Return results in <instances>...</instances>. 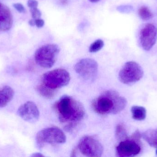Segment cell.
Segmentation results:
<instances>
[{
    "instance_id": "obj_19",
    "label": "cell",
    "mask_w": 157,
    "mask_h": 157,
    "mask_svg": "<svg viewBox=\"0 0 157 157\" xmlns=\"http://www.w3.org/2000/svg\"><path fill=\"white\" fill-rule=\"evenodd\" d=\"M104 46V42L101 39L95 41L90 46L89 51L90 53H96L100 50Z\"/></svg>"
},
{
    "instance_id": "obj_25",
    "label": "cell",
    "mask_w": 157,
    "mask_h": 157,
    "mask_svg": "<svg viewBox=\"0 0 157 157\" xmlns=\"http://www.w3.org/2000/svg\"><path fill=\"white\" fill-rule=\"evenodd\" d=\"M31 157H43L44 156L43 155H42V154H40V153H34V154H32V155L31 156Z\"/></svg>"
},
{
    "instance_id": "obj_28",
    "label": "cell",
    "mask_w": 157,
    "mask_h": 157,
    "mask_svg": "<svg viewBox=\"0 0 157 157\" xmlns=\"http://www.w3.org/2000/svg\"><path fill=\"white\" fill-rule=\"evenodd\" d=\"M156 154H157V150H156Z\"/></svg>"
},
{
    "instance_id": "obj_26",
    "label": "cell",
    "mask_w": 157,
    "mask_h": 157,
    "mask_svg": "<svg viewBox=\"0 0 157 157\" xmlns=\"http://www.w3.org/2000/svg\"><path fill=\"white\" fill-rule=\"evenodd\" d=\"M29 25H30V26H35V19H30V20H29Z\"/></svg>"
},
{
    "instance_id": "obj_16",
    "label": "cell",
    "mask_w": 157,
    "mask_h": 157,
    "mask_svg": "<svg viewBox=\"0 0 157 157\" xmlns=\"http://www.w3.org/2000/svg\"><path fill=\"white\" fill-rule=\"evenodd\" d=\"M37 91L39 94L43 97L47 99H52L54 97L56 91L43 84L40 85L36 88Z\"/></svg>"
},
{
    "instance_id": "obj_21",
    "label": "cell",
    "mask_w": 157,
    "mask_h": 157,
    "mask_svg": "<svg viewBox=\"0 0 157 157\" xmlns=\"http://www.w3.org/2000/svg\"><path fill=\"white\" fill-rule=\"evenodd\" d=\"M13 7L16 9L17 11L20 13H25V7L22 4L17 3H15L13 5Z\"/></svg>"
},
{
    "instance_id": "obj_10",
    "label": "cell",
    "mask_w": 157,
    "mask_h": 157,
    "mask_svg": "<svg viewBox=\"0 0 157 157\" xmlns=\"http://www.w3.org/2000/svg\"><path fill=\"white\" fill-rule=\"evenodd\" d=\"M17 114L23 120L30 123L38 120L40 112L36 104L32 101H27L21 105L17 110Z\"/></svg>"
},
{
    "instance_id": "obj_20",
    "label": "cell",
    "mask_w": 157,
    "mask_h": 157,
    "mask_svg": "<svg viewBox=\"0 0 157 157\" xmlns=\"http://www.w3.org/2000/svg\"><path fill=\"white\" fill-rule=\"evenodd\" d=\"M30 11L33 19H38V18H39L40 16H41V12L38 9L37 7L30 8Z\"/></svg>"
},
{
    "instance_id": "obj_8",
    "label": "cell",
    "mask_w": 157,
    "mask_h": 157,
    "mask_svg": "<svg viewBox=\"0 0 157 157\" xmlns=\"http://www.w3.org/2000/svg\"><path fill=\"white\" fill-rule=\"evenodd\" d=\"M75 70L84 80L92 82L96 79L98 72V64L93 59H82L75 66Z\"/></svg>"
},
{
    "instance_id": "obj_18",
    "label": "cell",
    "mask_w": 157,
    "mask_h": 157,
    "mask_svg": "<svg viewBox=\"0 0 157 157\" xmlns=\"http://www.w3.org/2000/svg\"><path fill=\"white\" fill-rule=\"evenodd\" d=\"M116 138L120 141H124L127 138V134L125 127L122 124H119L116 126L115 130Z\"/></svg>"
},
{
    "instance_id": "obj_22",
    "label": "cell",
    "mask_w": 157,
    "mask_h": 157,
    "mask_svg": "<svg viewBox=\"0 0 157 157\" xmlns=\"http://www.w3.org/2000/svg\"><path fill=\"white\" fill-rule=\"evenodd\" d=\"M27 5L30 8H36L37 7L38 2L36 0H28Z\"/></svg>"
},
{
    "instance_id": "obj_7",
    "label": "cell",
    "mask_w": 157,
    "mask_h": 157,
    "mask_svg": "<svg viewBox=\"0 0 157 157\" xmlns=\"http://www.w3.org/2000/svg\"><path fill=\"white\" fill-rule=\"evenodd\" d=\"M78 149L82 155L87 157H101L103 152L101 143L90 136H85L80 139L78 142Z\"/></svg>"
},
{
    "instance_id": "obj_27",
    "label": "cell",
    "mask_w": 157,
    "mask_h": 157,
    "mask_svg": "<svg viewBox=\"0 0 157 157\" xmlns=\"http://www.w3.org/2000/svg\"><path fill=\"white\" fill-rule=\"evenodd\" d=\"M89 1L91 2L96 3L98 2L99 1H100V0H89Z\"/></svg>"
},
{
    "instance_id": "obj_4",
    "label": "cell",
    "mask_w": 157,
    "mask_h": 157,
    "mask_svg": "<svg viewBox=\"0 0 157 157\" xmlns=\"http://www.w3.org/2000/svg\"><path fill=\"white\" fill-rule=\"evenodd\" d=\"M59 52V47L57 44L43 45L36 51L35 61L42 68H51L55 64Z\"/></svg>"
},
{
    "instance_id": "obj_2",
    "label": "cell",
    "mask_w": 157,
    "mask_h": 157,
    "mask_svg": "<svg viewBox=\"0 0 157 157\" xmlns=\"http://www.w3.org/2000/svg\"><path fill=\"white\" fill-rule=\"evenodd\" d=\"M127 105L126 99L117 91L108 90L94 100L92 108L100 115L116 114L123 110Z\"/></svg>"
},
{
    "instance_id": "obj_5",
    "label": "cell",
    "mask_w": 157,
    "mask_h": 157,
    "mask_svg": "<svg viewBox=\"0 0 157 157\" xmlns=\"http://www.w3.org/2000/svg\"><path fill=\"white\" fill-rule=\"evenodd\" d=\"M70 80V74L63 69L49 71L44 74L42 77V84L54 90L66 86Z\"/></svg>"
},
{
    "instance_id": "obj_23",
    "label": "cell",
    "mask_w": 157,
    "mask_h": 157,
    "mask_svg": "<svg viewBox=\"0 0 157 157\" xmlns=\"http://www.w3.org/2000/svg\"><path fill=\"white\" fill-rule=\"evenodd\" d=\"M35 26H36L37 27L39 28L42 27L45 24L44 20L40 18L35 19Z\"/></svg>"
},
{
    "instance_id": "obj_17",
    "label": "cell",
    "mask_w": 157,
    "mask_h": 157,
    "mask_svg": "<svg viewBox=\"0 0 157 157\" xmlns=\"http://www.w3.org/2000/svg\"><path fill=\"white\" fill-rule=\"evenodd\" d=\"M138 15L141 19L144 20H148L153 17V13L150 9L146 6H142L139 8Z\"/></svg>"
},
{
    "instance_id": "obj_9",
    "label": "cell",
    "mask_w": 157,
    "mask_h": 157,
    "mask_svg": "<svg viewBox=\"0 0 157 157\" xmlns=\"http://www.w3.org/2000/svg\"><path fill=\"white\" fill-rule=\"evenodd\" d=\"M157 39V28L153 24H146L141 29L140 42L145 50H150L155 44Z\"/></svg>"
},
{
    "instance_id": "obj_14",
    "label": "cell",
    "mask_w": 157,
    "mask_h": 157,
    "mask_svg": "<svg viewBox=\"0 0 157 157\" xmlns=\"http://www.w3.org/2000/svg\"><path fill=\"white\" fill-rule=\"evenodd\" d=\"M142 136L150 146L157 148V128L147 130Z\"/></svg>"
},
{
    "instance_id": "obj_24",
    "label": "cell",
    "mask_w": 157,
    "mask_h": 157,
    "mask_svg": "<svg viewBox=\"0 0 157 157\" xmlns=\"http://www.w3.org/2000/svg\"><path fill=\"white\" fill-rule=\"evenodd\" d=\"M132 9V7L131 6H121L120 8V10L123 12H129L131 11Z\"/></svg>"
},
{
    "instance_id": "obj_6",
    "label": "cell",
    "mask_w": 157,
    "mask_h": 157,
    "mask_svg": "<svg viewBox=\"0 0 157 157\" xmlns=\"http://www.w3.org/2000/svg\"><path fill=\"white\" fill-rule=\"evenodd\" d=\"M144 76L143 68L134 61L126 62L119 73L120 81L125 84H134L139 81Z\"/></svg>"
},
{
    "instance_id": "obj_1",
    "label": "cell",
    "mask_w": 157,
    "mask_h": 157,
    "mask_svg": "<svg viewBox=\"0 0 157 157\" xmlns=\"http://www.w3.org/2000/svg\"><path fill=\"white\" fill-rule=\"evenodd\" d=\"M61 123L65 124L67 131H72L85 115V110L81 102L72 97L64 96L54 105Z\"/></svg>"
},
{
    "instance_id": "obj_13",
    "label": "cell",
    "mask_w": 157,
    "mask_h": 157,
    "mask_svg": "<svg viewBox=\"0 0 157 157\" xmlns=\"http://www.w3.org/2000/svg\"><path fill=\"white\" fill-rule=\"evenodd\" d=\"M14 94L13 88L8 86L0 88V108L6 106L13 99Z\"/></svg>"
},
{
    "instance_id": "obj_3",
    "label": "cell",
    "mask_w": 157,
    "mask_h": 157,
    "mask_svg": "<svg viewBox=\"0 0 157 157\" xmlns=\"http://www.w3.org/2000/svg\"><path fill=\"white\" fill-rule=\"evenodd\" d=\"M66 141L65 134L58 127L45 128L38 132L36 136V145L40 149H42L47 144H61Z\"/></svg>"
},
{
    "instance_id": "obj_15",
    "label": "cell",
    "mask_w": 157,
    "mask_h": 157,
    "mask_svg": "<svg viewBox=\"0 0 157 157\" xmlns=\"http://www.w3.org/2000/svg\"><path fill=\"white\" fill-rule=\"evenodd\" d=\"M131 112L134 120L142 121L146 117V110L144 107L141 106H133L131 108Z\"/></svg>"
},
{
    "instance_id": "obj_12",
    "label": "cell",
    "mask_w": 157,
    "mask_h": 157,
    "mask_svg": "<svg viewBox=\"0 0 157 157\" xmlns=\"http://www.w3.org/2000/svg\"><path fill=\"white\" fill-rule=\"evenodd\" d=\"M13 18L8 7L0 3V30L6 31L12 27Z\"/></svg>"
},
{
    "instance_id": "obj_11",
    "label": "cell",
    "mask_w": 157,
    "mask_h": 157,
    "mask_svg": "<svg viewBox=\"0 0 157 157\" xmlns=\"http://www.w3.org/2000/svg\"><path fill=\"white\" fill-rule=\"evenodd\" d=\"M140 145L134 140L121 141L116 147V154L119 157H133L141 152Z\"/></svg>"
}]
</instances>
